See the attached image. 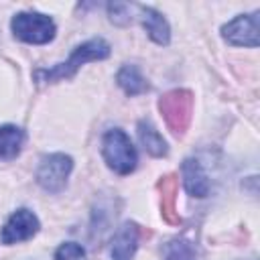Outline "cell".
<instances>
[{"label":"cell","mask_w":260,"mask_h":260,"mask_svg":"<svg viewBox=\"0 0 260 260\" xmlns=\"http://www.w3.org/2000/svg\"><path fill=\"white\" fill-rule=\"evenodd\" d=\"M138 138H140L142 146L152 156H165L167 154V142L150 122H144V120L138 122Z\"/></svg>","instance_id":"obj_12"},{"label":"cell","mask_w":260,"mask_h":260,"mask_svg":"<svg viewBox=\"0 0 260 260\" xmlns=\"http://www.w3.org/2000/svg\"><path fill=\"white\" fill-rule=\"evenodd\" d=\"M108 55H110V45L104 39H91V41H85L83 45L75 47V51L71 53V57L67 61L55 65L53 69L35 71V77L39 81H57V79H63V77H71L83 63L100 61V59H106Z\"/></svg>","instance_id":"obj_1"},{"label":"cell","mask_w":260,"mask_h":260,"mask_svg":"<svg viewBox=\"0 0 260 260\" xmlns=\"http://www.w3.org/2000/svg\"><path fill=\"white\" fill-rule=\"evenodd\" d=\"M39 232V219L28 209H16L4 223L0 240L2 244H18L24 240H30Z\"/></svg>","instance_id":"obj_7"},{"label":"cell","mask_w":260,"mask_h":260,"mask_svg":"<svg viewBox=\"0 0 260 260\" xmlns=\"http://www.w3.org/2000/svg\"><path fill=\"white\" fill-rule=\"evenodd\" d=\"M258 28H260V14L258 12L240 14L221 26V37L230 45L258 47Z\"/></svg>","instance_id":"obj_5"},{"label":"cell","mask_w":260,"mask_h":260,"mask_svg":"<svg viewBox=\"0 0 260 260\" xmlns=\"http://www.w3.org/2000/svg\"><path fill=\"white\" fill-rule=\"evenodd\" d=\"M136 248H138V228L136 223H124L112 240L110 256L112 260H130Z\"/></svg>","instance_id":"obj_8"},{"label":"cell","mask_w":260,"mask_h":260,"mask_svg":"<svg viewBox=\"0 0 260 260\" xmlns=\"http://www.w3.org/2000/svg\"><path fill=\"white\" fill-rule=\"evenodd\" d=\"M71 169H73V160L63 152L43 156L37 169V183L49 193H59L67 185Z\"/></svg>","instance_id":"obj_4"},{"label":"cell","mask_w":260,"mask_h":260,"mask_svg":"<svg viewBox=\"0 0 260 260\" xmlns=\"http://www.w3.org/2000/svg\"><path fill=\"white\" fill-rule=\"evenodd\" d=\"M55 260H87L85 250L75 242H65L57 248Z\"/></svg>","instance_id":"obj_15"},{"label":"cell","mask_w":260,"mask_h":260,"mask_svg":"<svg viewBox=\"0 0 260 260\" xmlns=\"http://www.w3.org/2000/svg\"><path fill=\"white\" fill-rule=\"evenodd\" d=\"M165 260H197L195 250L185 240H173L165 248Z\"/></svg>","instance_id":"obj_14"},{"label":"cell","mask_w":260,"mask_h":260,"mask_svg":"<svg viewBox=\"0 0 260 260\" xmlns=\"http://www.w3.org/2000/svg\"><path fill=\"white\" fill-rule=\"evenodd\" d=\"M160 112L167 120V124L173 128L175 134H183L187 124H189V116H191V93L189 91H169L162 100H160Z\"/></svg>","instance_id":"obj_6"},{"label":"cell","mask_w":260,"mask_h":260,"mask_svg":"<svg viewBox=\"0 0 260 260\" xmlns=\"http://www.w3.org/2000/svg\"><path fill=\"white\" fill-rule=\"evenodd\" d=\"M102 154H104V160L108 162V167L118 175H130L138 162V154H136L132 140L120 128H112L104 134Z\"/></svg>","instance_id":"obj_2"},{"label":"cell","mask_w":260,"mask_h":260,"mask_svg":"<svg viewBox=\"0 0 260 260\" xmlns=\"http://www.w3.org/2000/svg\"><path fill=\"white\" fill-rule=\"evenodd\" d=\"M138 10H140V18H142V24H144L148 37L156 45H167L171 39V28H169V22L165 20V16L150 6H138Z\"/></svg>","instance_id":"obj_10"},{"label":"cell","mask_w":260,"mask_h":260,"mask_svg":"<svg viewBox=\"0 0 260 260\" xmlns=\"http://www.w3.org/2000/svg\"><path fill=\"white\" fill-rule=\"evenodd\" d=\"M24 142V132L14 124L0 126V158L10 160L16 158Z\"/></svg>","instance_id":"obj_11"},{"label":"cell","mask_w":260,"mask_h":260,"mask_svg":"<svg viewBox=\"0 0 260 260\" xmlns=\"http://www.w3.org/2000/svg\"><path fill=\"white\" fill-rule=\"evenodd\" d=\"M118 83H120V87L128 95H138V93L146 91V87H148L146 81H144V77L140 75L138 67H134V65H124L118 71Z\"/></svg>","instance_id":"obj_13"},{"label":"cell","mask_w":260,"mask_h":260,"mask_svg":"<svg viewBox=\"0 0 260 260\" xmlns=\"http://www.w3.org/2000/svg\"><path fill=\"white\" fill-rule=\"evenodd\" d=\"M181 173H183V185L187 189L189 195L193 197H205L209 193V181H207V175L201 167V162L197 158H187L181 167Z\"/></svg>","instance_id":"obj_9"},{"label":"cell","mask_w":260,"mask_h":260,"mask_svg":"<svg viewBox=\"0 0 260 260\" xmlns=\"http://www.w3.org/2000/svg\"><path fill=\"white\" fill-rule=\"evenodd\" d=\"M12 35L18 41L30 43V45H45L49 41H53L57 26L53 22V18H49L47 14L41 12H18L14 14L12 22H10Z\"/></svg>","instance_id":"obj_3"}]
</instances>
